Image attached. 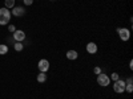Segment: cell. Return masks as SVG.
I'll use <instances>...</instances> for the list:
<instances>
[{
    "instance_id": "6da1fadb",
    "label": "cell",
    "mask_w": 133,
    "mask_h": 99,
    "mask_svg": "<svg viewBox=\"0 0 133 99\" xmlns=\"http://www.w3.org/2000/svg\"><path fill=\"white\" fill-rule=\"evenodd\" d=\"M11 20V11L8 8H0V25H7Z\"/></svg>"
},
{
    "instance_id": "7a4b0ae2",
    "label": "cell",
    "mask_w": 133,
    "mask_h": 99,
    "mask_svg": "<svg viewBox=\"0 0 133 99\" xmlns=\"http://www.w3.org/2000/svg\"><path fill=\"white\" fill-rule=\"evenodd\" d=\"M125 81H123V79H117V81H115V83H113V91L115 93H117V94H123V93H125Z\"/></svg>"
},
{
    "instance_id": "3957f363",
    "label": "cell",
    "mask_w": 133,
    "mask_h": 99,
    "mask_svg": "<svg viewBox=\"0 0 133 99\" xmlns=\"http://www.w3.org/2000/svg\"><path fill=\"white\" fill-rule=\"evenodd\" d=\"M97 83H98L100 86H103V87L109 86V83H110L109 75H107L105 73H100V74L97 75Z\"/></svg>"
},
{
    "instance_id": "277c9868",
    "label": "cell",
    "mask_w": 133,
    "mask_h": 99,
    "mask_svg": "<svg viewBox=\"0 0 133 99\" xmlns=\"http://www.w3.org/2000/svg\"><path fill=\"white\" fill-rule=\"evenodd\" d=\"M117 33H118L120 40H123V41H128L130 38V32L127 28H117Z\"/></svg>"
},
{
    "instance_id": "5b68a950",
    "label": "cell",
    "mask_w": 133,
    "mask_h": 99,
    "mask_svg": "<svg viewBox=\"0 0 133 99\" xmlns=\"http://www.w3.org/2000/svg\"><path fill=\"white\" fill-rule=\"evenodd\" d=\"M49 61L48 60H40L39 61V63H37V68H39V70H40V73H47L48 70H49Z\"/></svg>"
},
{
    "instance_id": "8992f818",
    "label": "cell",
    "mask_w": 133,
    "mask_h": 99,
    "mask_svg": "<svg viewBox=\"0 0 133 99\" xmlns=\"http://www.w3.org/2000/svg\"><path fill=\"white\" fill-rule=\"evenodd\" d=\"M14 40H15L16 42H23V41L25 40V33H24L23 30L16 29V30L14 32Z\"/></svg>"
},
{
    "instance_id": "52a82bcc",
    "label": "cell",
    "mask_w": 133,
    "mask_h": 99,
    "mask_svg": "<svg viewBox=\"0 0 133 99\" xmlns=\"http://www.w3.org/2000/svg\"><path fill=\"white\" fill-rule=\"evenodd\" d=\"M24 13H25V8H23V7H14L12 8V13L11 15L19 17V16H23Z\"/></svg>"
},
{
    "instance_id": "ba28073f",
    "label": "cell",
    "mask_w": 133,
    "mask_h": 99,
    "mask_svg": "<svg viewBox=\"0 0 133 99\" xmlns=\"http://www.w3.org/2000/svg\"><path fill=\"white\" fill-rule=\"evenodd\" d=\"M87 52L89 53V54H96L97 53V45L95 42H89L87 45Z\"/></svg>"
},
{
    "instance_id": "9c48e42d",
    "label": "cell",
    "mask_w": 133,
    "mask_h": 99,
    "mask_svg": "<svg viewBox=\"0 0 133 99\" xmlns=\"http://www.w3.org/2000/svg\"><path fill=\"white\" fill-rule=\"evenodd\" d=\"M77 57H79V53H77L76 50H68L66 52V58H68L69 61H75Z\"/></svg>"
},
{
    "instance_id": "30bf717a",
    "label": "cell",
    "mask_w": 133,
    "mask_h": 99,
    "mask_svg": "<svg viewBox=\"0 0 133 99\" xmlns=\"http://www.w3.org/2000/svg\"><path fill=\"white\" fill-rule=\"evenodd\" d=\"M37 82H40V83L47 82V74H45V73H39V75H37Z\"/></svg>"
},
{
    "instance_id": "8fae6325",
    "label": "cell",
    "mask_w": 133,
    "mask_h": 99,
    "mask_svg": "<svg viewBox=\"0 0 133 99\" xmlns=\"http://www.w3.org/2000/svg\"><path fill=\"white\" fill-rule=\"evenodd\" d=\"M14 48H15L16 52H21V50L24 49V45H23V42H15L14 44Z\"/></svg>"
},
{
    "instance_id": "7c38bea8",
    "label": "cell",
    "mask_w": 133,
    "mask_h": 99,
    "mask_svg": "<svg viewBox=\"0 0 133 99\" xmlns=\"http://www.w3.org/2000/svg\"><path fill=\"white\" fill-rule=\"evenodd\" d=\"M4 4H5V8H14L15 7V0H5L4 2Z\"/></svg>"
},
{
    "instance_id": "4fadbf2b",
    "label": "cell",
    "mask_w": 133,
    "mask_h": 99,
    "mask_svg": "<svg viewBox=\"0 0 133 99\" xmlns=\"http://www.w3.org/2000/svg\"><path fill=\"white\" fill-rule=\"evenodd\" d=\"M8 53V46L7 45H4V44H2V45H0V54H7Z\"/></svg>"
},
{
    "instance_id": "5bb4252c",
    "label": "cell",
    "mask_w": 133,
    "mask_h": 99,
    "mask_svg": "<svg viewBox=\"0 0 133 99\" xmlns=\"http://www.w3.org/2000/svg\"><path fill=\"white\" fill-rule=\"evenodd\" d=\"M125 91L129 93V94L133 91V85H132V83H127V85H125Z\"/></svg>"
},
{
    "instance_id": "9a60e30c",
    "label": "cell",
    "mask_w": 133,
    "mask_h": 99,
    "mask_svg": "<svg viewBox=\"0 0 133 99\" xmlns=\"http://www.w3.org/2000/svg\"><path fill=\"white\" fill-rule=\"evenodd\" d=\"M109 78H110V81H113V82H115V81L120 79V75H118L117 73H112V75H110Z\"/></svg>"
},
{
    "instance_id": "2e32d148",
    "label": "cell",
    "mask_w": 133,
    "mask_h": 99,
    "mask_svg": "<svg viewBox=\"0 0 133 99\" xmlns=\"http://www.w3.org/2000/svg\"><path fill=\"white\" fill-rule=\"evenodd\" d=\"M93 73H95L96 75H98L100 73H101V68H98V66H96V68L93 69Z\"/></svg>"
},
{
    "instance_id": "e0dca14e",
    "label": "cell",
    "mask_w": 133,
    "mask_h": 99,
    "mask_svg": "<svg viewBox=\"0 0 133 99\" xmlns=\"http://www.w3.org/2000/svg\"><path fill=\"white\" fill-rule=\"evenodd\" d=\"M8 30H9V32H11V33H14V32H15V30H16V27H15V25H14V24H11V25H9V27H8Z\"/></svg>"
},
{
    "instance_id": "ac0fdd59",
    "label": "cell",
    "mask_w": 133,
    "mask_h": 99,
    "mask_svg": "<svg viewBox=\"0 0 133 99\" xmlns=\"http://www.w3.org/2000/svg\"><path fill=\"white\" fill-rule=\"evenodd\" d=\"M23 2H24V4H25V5H32L33 0H23Z\"/></svg>"
},
{
    "instance_id": "d6986e66",
    "label": "cell",
    "mask_w": 133,
    "mask_h": 99,
    "mask_svg": "<svg viewBox=\"0 0 133 99\" xmlns=\"http://www.w3.org/2000/svg\"><path fill=\"white\" fill-rule=\"evenodd\" d=\"M125 83H133V79H132V77H129V78L127 79V82Z\"/></svg>"
},
{
    "instance_id": "ffe728a7",
    "label": "cell",
    "mask_w": 133,
    "mask_h": 99,
    "mask_svg": "<svg viewBox=\"0 0 133 99\" xmlns=\"http://www.w3.org/2000/svg\"><path fill=\"white\" fill-rule=\"evenodd\" d=\"M129 68H130V70H132V69H133V62H132V61H130V62H129Z\"/></svg>"
},
{
    "instance_id": "44dd1931",
    "label": "cell",
    "mask_w": 133,
    "mask_h": 99,
    "mask_svg": "<svg viewBox=\"0 0 133 99\" xmlns=\"http://www.w3.org/2000/svg\"><path fill=\"white\" fill-rule=\"evenodd\" d=\"M52 2H55V0H52Z\"/></svg>"
}]
</instances>
